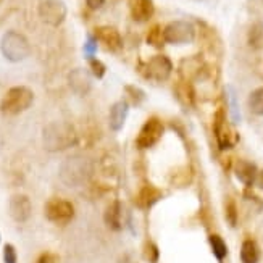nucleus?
I'll list each match as a JSON object with an SVG mask.
<instances>
[{"mask_svg":"<svg viewBox=\"0 0 263 263\" xmlns=\"http://www.w3.org/2000/svg\"><path fill=\"white\" fill-rule=\"evenodd\" d=\"M94 175L92 162L83 155L68 157L60 166V179L66 186H81Z\"/></svg>","mask_w":263,"mask_h":263,"instance_id":"obj_1","label":"nucleus"},{"mask_svg":"<svg viewBox=\"0 0 263 263\" xmlns=\"http://www.w3.org/2000/svg\"><path fill=\"white\" fill-rule=\"evenodd\" d=\"M44 147L49 152H62L78 142L74 128L68 123H52L44 129Z\"/></svg>","mask_w":263,"mask_h":263,"instance_id":"obj_2","label":"nucleus"},{"mask_svg":"<svg viewBox=\"0 0 263 263\" xmlns=\"http://www.w3.org/2000/svg\"><path fill=\"white\" fill-rule=\"evenodd\" d=\"M0 50H2L4 57L8 62L18 63L29 57L31 45H29V41L23 36L21 32L8 31L4 34L2 41H0Z\"/></svg>","mask_w":263,"mask_h":263,"instance_id":"obj_3","label":"nucleus"},{"mask_svg":"<svg viewBox=\"0 0 263 263\" xmlns=\"http://www.w3.org/2000/svg\"><path fill=\"white\" fill-rule=\"evenodd\" d=\"M34 102V92L26 86H15L7 90L2 102H0V110L5 115H20L28 110Z\"/></svg>","mask_w":263,"mask_h":263,"instance_id":"obj_4","label":"nucleus"},{"mask_svg":"<svg viewBox=\"0 0 263 263\" xmlns=\"http://www.w3.org/2000/svg\"><path fill=\"white\" fill-rule=\"evenodd\" d=\"M44 213H45V218L50 223L65 226L74 218V207L70 200L62 199V197H52L45 202Z\"/></svg>","mask_w":263,"mask_h":263,"instance_id":"obj_5","label":"nucleus"},{"mask_svg":"<svg viewBox=\"0 0 263 263\" xmlns=\"http://www.w3.org/2000/svg\"><path fill=\"white\" fill-rule=\"evenodd\" d=\"M163 36H165V42L168 44H175V45L191 44L196 39V28L189 21L176 20L168 23L163 28Z\"/></svg>","mask_w":263,"mask_h":263,"instance_id":"obj_6","label":"nucleus"},{"mask_svg":"<svg viewBox=\"0 0 263 263\" xmlns=\"http://www.w3.org/2000/svg\"><path fill=\"white\" fill-rule=\"evenodd\" d=\"M163 133H165V126H163L162 120L157 117L148 118L142 124L139 134L136 137V145L139 148H151L162 139Z\"/></svg>","mask_w":263,"mask_h":263,"instance_id":"obj_7","label":"nucleus"},{"mask_svg":"<svg viewBox=\"0 0 263 263\" xmlns=\"http://www.w3.org/2000/svg\"><path fill=\"white\" fill-rule=\"evenodd\" d=\"M141 71L147 79H154V81L162 83L166 81L171 71H173V63H171L166 55H155L147 63L142 65Z\"/></svg>","mask_w":263,"mask_h":263,"instance_id":"obj_8","label":"nucleus"},{"mask_svg":"<svg viewBox=\"0 0 263 263\" xmlns=\"http://www.w3.org/2000/svg\"><path fill=\"white\" fill-rule=\"evenodd\" d=\"M37 11L41 20L49 26H60L68 13L63 0H44V2H41Z\"/></svg>","mask_w":263,"mask_h":263,"instance_id":"obj_9","label":"nucleus"},{"mask_svg":"<svg viewBox=\"0 0 263 263\" xmlns=\"http://www.w3.org/2000/svg\"><path fill=\"white\" fill-rule=\"evenodd\" d=\"M213 131H215L220 148H230L237 142V134L230 128V124L226 123V115L223 108H218L215 113Z\"/></svg>","mask_w":263,"mask_h":263,"instance_id":"obj_10","label":"nucleus"},{"mask_svg":"<svg viewBox=\"0 0 263 263\" xmlns=\"http://www.w3.org/2000/svg\"><path fill=\"white\" fill-rule=\"evenodd\" d=\"M32 212V205L28 196L25 194H15V196L10 197L8 202V213L16 223H25L29 220Z\"/></svg>","mask_w":263,"mask_h":263,"instance_id":"obj_11","label":"nucleus"},{"mask_svg":"<svg viewBox=\"0 0 263 263\" xmlns=\"http://www.w3.org/2000/svg\"><path fill=\"white\" fill-rule=\"evenodd\" d=\"M94 37L100 44H104L107 50L117 52L123 47L121 34L118 32L117 28H113V26H97L94 29Z\"/></svg>","mask_w":263,"mask_h":263,"instance_id":"obj_12","label":"nucleus"},{"mask_svg":"<svg viewBox=\"0 0 263 263\" xmlns=\"http://www.w3.org/2000/svg\"><path fill=\"white\" fill-rule=\"evenodd\" d=\"M68 84H70L73 92H76L78 96H86L92 89V81H90V76L84 68H74L68 74Z\"/></svg>","mask_w":263,"mask_h":263,"instance_id":"obj_13","label":"nucleus"},{"mask_svg":"<svg viewBox=\"0 0 263 263\" xmlns=\"http://www.w3.org/2000/svg\"><path fill=\"white\" fill-rule=\"evenodd\" d=\"M163 197L162 191L158 187L152 186V184H145L139 189V192L136 194V207L141 209V210H148L151 207Z\"/></svg>","mask_w":263,"mask_h":263,"instance_id":"obj_14","label":"nucleus"},{"mask_svg":"<svg viewBox=\"0 0 263 263\" xmlns=\"http://www.w3.org/2000/svg\"><path fill=\"white\" fill-rule=\"evenodd\" d=\"M129 11L134 21L145 23L154 16V2L152 0H131L129 2Z\"/></svg>","mask_w":263,"mask_h":263,"instance_id":"obj_15","label":"nucleus"},{"mask_svg":"<svg viewBox=\"0 0 263 263\" xmlns=\"http://www.w3.org/2000/svg\"><path fill=\"white\" fill-rule=\"evenodd\" d=\"M128 113H129V105L128 102L120 100L115 102L110 108V115H108V123H110V128L113 131H120L124 126V121L128 118Z\"/></svg>","mask_w":263,"mask_h":263,"instance_id":"obj_16","label":"nucleus"},{"mask_svg":"<svg viewBox=\"0 0 263 263\" xmlns=\"http://www.w3.org/2000/svg\"><path fill=\"white\" fill-rule=\"evenodd\" d=\"M104 221L108 230L111 231H121L123 228V207L120 200H113L104 213Z\"/></svg>","mask_w":263,"mask_h":263,"instance_id":"obj_17","label":"nucleus"},{"mask_svg":"<svg viewBox=\"0 0 263 263\" xmlns=\"http://www.w3.org/2000/svg\"><path fill=\"white\" fill-rule=\"evenodd\" d=\"M234 173L237 176V179L244 182L246 186H250V184H254L255 179H257V175H258V171H257V166L254 163H250V162H237L236 166H234Z\"/></svg>","mask_w":263,"mask_h":263,"instance_id":"obj_18","label":"nucleus"},{"mask_svg":"<svg viewBox=\"0 0 263 263\" xmlns=\"http://www.w3.org/2000/svg\"><path fill=\"white\" fill-rule=\"evenodd\" d=\"M175 94L178 97V100L181 102L182 105H192L194 99H196V94H194V87L189 81H179L175 87Z\"/></svg>","mask_w":263,"mask_h":263,"instance_id":"obj_19","label":"nucleus"},{"mask_svg":"<svg viewBox=\"0 0 263 263\" xmlns=\"http://www.w3.org/2000/svg\"><path fill=\"white\" fill-rule=\"evenodd\" d=\"M241 260L242 263H258L260 250L254 239H246L241 246Z\"/></svg>","mask_w":263,"mask_h":263,"instance_id":"obj_20","label":"nucleus"},{"mask_svg":"<svg viewBox=\"0 0 263 263\" xmlns=\"http://www.w3.org/2000/svg\"><path fill=\"white\" fill-rule=\"evenodd\" d=\"M179 71H181L182 78H186V81H189L191 78L197 76L202 71V62L197 59V57L182 60V63L179 66Z\"/></svg>","mask_w":263,"mask_h":263,"instance_id":"obj_21","label":"nucleus"},{"mask_svg":"<svg viewBox=\"0 0 263 263\" xmlns=\"http://www.w3.org/2000/svg\"><path fill=\"white\" fill-rule=\"evenodd\" d=\"M249 110L254 113V115L263 117V87L255 89L252 94L249 96Z\"/></svg>","mask_w":263,"mask_h":263,"instance_id":"obj_22","label":"nucleus"},{"mask_svg":"<svg viewBox=\"0 0 263 263\" xmlns=\"http://www.w3.org/2000/svg\"><path fill=\"white\" fill-rule=\"evenodd\" d=\"M147 44L152 45L155 49H162L165 44V36H163V28L160 25H155L148 29L147 32Z\"/></svg>","mask_w":263,"mask_h":263,"instance_id":"obj_23","label":"nucleus"},{"mask_svg":"<svg viewBox=\"0 0 263 263\" xmlns=\"http://www.w3.org/2000/svg\"><path fill=\"white\" fill-rule=\"evenodd\" d=\"M209 241H210V247H212V252L215 254V257L218 260H223L228 255V246L223 241V237L218 234H212Z\"/></svg>","mask_w":263,"mask_h":263,"instance_id":"obj_24","label":"nucleus"},{"mask_svg":"<svg viewBox=\"0 0 263 263\" xmlns=\"http://www.w3.org/2000/svg\"><path fill=\"white\" fill-rule=\"evenodd\" d=\"M247 41L250 47H260L261 42H263V25L261 23H255V25L250 26L249 34H247Z\"/></svg>","mask_w":263,"mask_h":263,"instance_id":"obj_25","label":"nucleus"},{"mask_svg":"<svg viewBox=\"0 0 263 263\" xmlns=\"http://www.w3.org/2000/svg\"><path fill=\"white\" fill-rule=\"evenodd\" d=\"M224 215H226V221L230 226H236L237 224V207L236 202L233 199H228L224 203Z\"/></svg>","mask_w":263,"mask_h":263,"instance_id":"obj_26","label":"nucleus"},{"mask_svg":"<svg viewBox=\"0 0 263 263\" xmlns=\"http://www.w3.org/2000/svg\"><path fill=\"white\" fill-rule=\"evenodd\" d=\"M124 92L128 94V97L134 102L136 105H139L141 102H144V99H145L144 90L139 89V87H136V86H131V84H128L126 87H124Z\"/></svg>","mask_w":263,"mask_h":263,"instance_id":"obj_27","label":"nucleus"},{"mask_svg":"<svg viewBox=\"0 0 263 263\" xmlns=\"http://www.w3.org/2000/svg\"><path fill=\"white\" fill-rule=\"evenodd\" d=\"M89 68H90V73L99 79H102L107 73V66L97 59H89Z\"/></svg>","mask_w":263,"mask_h":263,"instance_id":"obj_28","label":"nucleus"},{"mask_svg":"<svg viewBox=\"0 0 263 263\" xmlns=\"http://www.w3.org/2000/svg\"><path fill=\"white\" fill-rule=\"evenodd\" d=\"M144 257L147 261H151V263H157L158 261V257H160V252H158V247L148 241L144 247Z\"/></svg>","mask_w":263,"mask_h":263,"instance_id":"obj_29","label":"nucleus"},{"mask_svg":"<svg viewBox=\"0 0 263 263\" xmlns=\"http://www.w3.org/2000/svg\"><path fill=\"white\" fill-rule=\"evenodd\" d=\"M4 263H18V254L13 244H5L4 247Z\"/></svg>","mask_w":263,"mask_h":263,"instance_id":"obj_30","label":"nucleus"},{"mask_svg":"<svg viewBox=\"0 0 263 263\" xmlns=\"http://www.w3.org/2000/svg\"><path fill=\"white\" fill-rule=\"evenodd\" d=\"M96 52H97V39L94 36H89L84 42V53L87 59H94Z\"/></svg>","mask_w":263,"mask_h":263,"instance_id":"obj_31","label":"nucleus"},{"mask_svg":"<svg viewBox=\"0 0 263 263\" xmlns=\"http://www.w3.org/2000/svg\"><path fill=\"white\" fill-rule=\"evenodd\" d=\"M36 263H62V260H60L59 255L53 254V252H42L37 257Z\"/></svg>","mask_w":263,"mask_h":263,"instance_id":"obj_32","label":"nucleus"},{"mask_svg":"<svg viewBox=\"0 0 263 263\" xmlns=\"http://www.w3.org/2000/svg\"><path fill=\"white\" fill-rule=\"evenodd\" d=\"M86 4L90 10H97L105 4V0H86Z\"/></svg>","mask_w":263,"mask_h":263,"instance_id":"obj_33","label":"nucleus"},{"mask_svg":"<svg viewBox=\"0 0 263 263\" xmlns=\"http://www.w3.org/2000/svg\"><path fill=\"white\" fill-rule=\"evenodd\" d=\"M257 184H258V187L260 189H263V170L261 171H258V175H257Z\"/></svg>","mask_w":263,"mask_h":263,"instance_id":"obj_34","label":"nucleus"},{"mask_svg":"<svg viewBox=\"0 0 263 263\" xmlns=\"http://www.w3.org/2000/svg\"><path fill=\"white\" fill-rule=\"evenodd\" d=\"M2 2H4V0H0V4H2Z\"/></svg>","mask_w":263,"mask_h":263,"instance_id":"obj_35","label":"nucleus"}]
</instances>
